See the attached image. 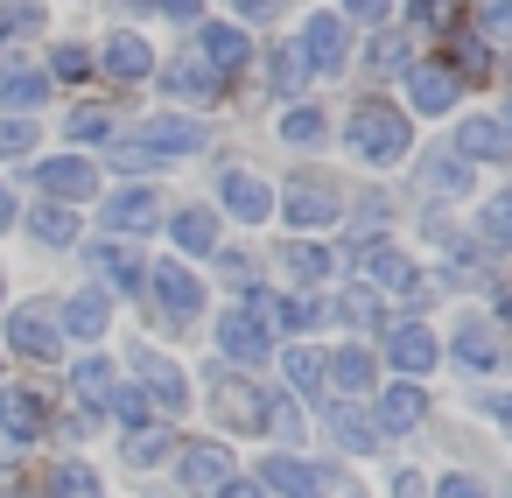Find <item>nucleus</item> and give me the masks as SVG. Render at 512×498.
Returning <instances> with one entry per match:
<instances>
[{
  "instance_id": "nucleus-12",
  "label": "nucleus",
  "mask_w": 512,
  "mask_h": 498,
  "mask_svg": "<svg viewBox=\"0 0 512 498\" xmlns=\"http://www.w3.org/2000/svg\"><path fill=\"white\" fill-rule=\"evenodd\" d=\"M449 155H463V162H505V155H512V134H505L498 113H470V120L456 127V148H449Z\"/></svg>"
},
{
  "instance_id": "nucleus-17",
  "label": "nucleus",
  "mask_w": 512,
  "mask_h": 498,
  "mask_svg": "<svg viewBox=\"0 0 512 498\" xmlns=\"http://www.w3.org/2000/svg\"><path fill=\"white\" fill-rule=\"evenodd\" d=\"M358 260H365L372 288H386V295H421V274H414V260H407L400 246H379V239H372Z\"/></svg>"
},
{
  "instance_id": "nucleus-40",
  "label": "nucleus",
  "mask_w": 512,
  "mask_h": 498,
  "mask_svg": "<svg viewBox=\"0 0 512 498\" xmlns=\"http://www.w3.org/2000/svg\"><path fill=\"white\" fill-rule=\"evenodd\" d=\"M274 316H281V330H316L330 309H323L316 295H288V302H274Z\"/></svg>"
},
{
  "instance_id": "nucleus-54",
  "label": "nucleus",
  "mask_w": 512,
  "mask_h": 498,
  "mask_svg": "<svg viewBox=\"0 0 512 498\" xmlns=\"http://www.w3.org/2000/svg\"><path fill=\"white\" fill-rule=\"evenodd\" d=\"M393 0H344V22H386Z\"/></svg>"
},
{
  "instance_id": "nucleus-25",
  "label": "nucleus",
  "mask_w": 512,
  "mask_h": 498,
  "mask_svg": "<svg viewBox=\"0 0 512 498\" xmlns=\"http://www.w3.org/2000/svg\"><path fill=\"white\" fill-rule=\"evenodd\" d=\"M323 386H337V393H372V351H365V344L330 351V358H323Z\"/></svg>"
},
{
  "instance_id": "nucleus-38",
  "label": "nucleus",
  "mask_w": 512,
  "mask_h": 498,
  "mask_svg": "<svg viewBox=\"0 0 512 498\" xmlns=\"http://www.w3.org/2000/svg\"><path fill=\"white\" fill-rule=\"evenodd\" d=\"M50 498H99V470L92 463H64L50 477Z\"/></svg>"
},
{
  "instance_id": "nucleus-59",
  "label": "nucleus",
  "mask_w": 512,
  "mask_h": 498,
  "mask_svg": "<svg viewBox=\"0 0 512 498\" xmlns=\"http://www.w3.org/2000/svg\"><path fill=\"white\" fill-rule=\"evenodd\" d=\"M8 463H15V442H0V470H8Z\"/></svg>"
},
{
  "instance_id": "nucleus-43",
  "label": "nucleus",
  "mask_w": 512,
  "mask_h": 498,
  "mask_svg": "<svg viewBox=\"0 0 512 498\" xmlns=\"http://www.w3.org/2000/svg\"><path fill=\"white\" fill-rule=\"evenodd\" d=\"M281 365H288V379H295L302 393H323V351H302V344H295Z\"/></svg>"
},
{
  "instance_id": "nucleus-10",
  "label": "nucleus",
  "mask_w": 512,
  "mask_h": 498,
  "mask_svg": "<svg viewBox=\"0 0 512 498\" xmlns=\"http://www.w3.org/2000/svg\"><path fill=\"white\" fill-rule=\"evenodd\" d=\"M211 393H218L211 407H218V421H225V428H239V435H253V428H260V400H267L260 386H246L239 372H225V365H218V372H211Z\"/></svg>"
},
{
  "instance_id": "nucleus-14",
  "label": "nucleus",
  "mask_w": 512,
  "mask_h": 498,
  "mask_svg": "<svg viewBox=\"0 0 512 498\" xmlns=\"http://www.w3.org/2000/svg\"><path fill=\"white\" fill-rule=\"evenodd\" d=\"M421 414H428L421 379H393V386H379V435H407V428H421Z\"/></svg>"
},
{
  "instance_id": "nucleus-35",
  "label": "nucleus",
  "mask_w": 512,
  "mask_h": 498,
  "mask_svg": "<svg viewBox=\"0 0 512 498\" xmlns=\"http://www.w3.org/2000/svg\"><path fill=\"white\" fill-rule=\"evenodd\" d=\"M281 267H288L302 288H309V281H330V253L309 246V239H288V246H281Z\"/></svg>"
},
{
  "instance_id": "nucleus-52",
  "label": "nucleus",
  "mask_w": 512,
  "mask_h": 498,
  "mask_svg": "<svg viewBox=\"0 0 512 498\" xmlns=\"http://www.w3.org/2000/svg\"><path fill=\"white\" fill-rule=\"evenodd\" d=\"M218 267H225V281H232V288H253V260H246V253H232V246H225V253H218Z\"/></svg>"
},
{
  "instance_id": "nucleus-32",
  "label": "nucleus",
  "mask_w": 512,
  "mask_h": 498,
  "mask_svg": "<svg viewBox=\"0 0 512 498\" xmlns=\"http://www.w3.org/2000/svg\"><path fill=\"white\" fill-rule=\"evenodd\" d=\"M456 358L463 365H477V372H491L505 351H498V330L491 323H456Z\"/></svg>"
},
{
  "instance_id": "nucleus-26",
  "label": "nucleus",
  "mask_w": 512,
  "mask_h": 498,
  "mask_svg": "<svg viewBox=\"0 0 512 498\" xmlns=\"http://www.w3.org/2000/svg\"><path fill=\"white\" fill-rule=\"evenodd\" d=\"M323 421H330V435H337L351 456H372V449H379V421H365L351 400H330V414H323Z\"/></svg>"
},
{
  "instance_id": "nucleus-16",
  "label": "nucleus",
  "mask_w": 512,
  "mask_h": 498,
  "mask_svg": "<svg viewBox=\"0 0 512 498\" xmlns=\"http://www.w3.org/2000/svg\"><path fill=\"white\" fill-rule=\"evenodd\" d=\"M148 78H162L169 99H197V106H204V99H218V78H225V71H211L204 57H176V64L148 71Z\"/></svg>"
},
{
  "instance_id": "nucleus-39",
  "label": "nucleus",
  "mask_w": 512,
  "mask_h": 498,
  "mask_svg": "<svg viewBox=\"0 0 512 498\" xmlns=\"http://www.w3.org/2000/svg\"><path fill=\"white\" fill-rule=\"evenodd\" d=\"M106 169H120V176H148V169H169L155 148H141V141H113V162Z\"/></svg>"
},
{
  "instance_id": "nucleus-8",
  "label": "nucleus",
  "mask_w": 512,
  "mask_h": 498,
  "mask_svg": "<svg viewBox=\"0 0 512 498\" xmlns=\"http://www.w3.org/2000/svg\"><path fill=\"white\" fill-rule=\"evenodd\" d=\"M64 330H57V309L50 302H22L15 316H8V344L22 351V358H57L64 344H57Z\"/></svg>"
},
{
  "instance_id": "nucleus-27",
  "label": "nucleus",
  "mask_w": 512,
  "mask_h": 498,
  "mask_svg": "<svg viewBox=\"0 0 512 498\" xmlns=\"http://www.w3.org/2000/svg\"><path fill=\"white\" fill-rule=\"evenodd\" d=\"M421 190H428V197H463V190H470V162H463V155H449V148H442V155H428Z\"/></svg>"
},
{
  "instance_id": "nucleus-41",
  "label": "nucleus",
  "mask_w": 512,
  "mask_h": 498,
  "mask_svg": "<svg viewBox=\"0 0 512 498\" xmlns=\"http://www.w3.org/2000/svg\"><path fill=\"white\" fill-rule=\"evenodd\" d=\"M330 316H337V323H351V330H372V323H379V302H372L365 288H344Z\"/></svg>"
},
{
  "instance_id": "nucleus-6",
  "label": "nucleus",
  "mask_w": 512,
  "mask_h": 498,
  "mask_svg": "<svg viewBox=\"0 0 512 498\" xmlns=\"http://www.w3.org/2000/svg\"><path fill=\"white\" fill-rule=\"evenodd\" d=\"M302 64H309L316 78H337V71L351 64V22H344V15H309V29H302Z\"/></svg>"
},
{
  "instance_id": "nucleus-44",
  "label": "nucleus",
  "mask_w": 512,
  "mask_h": 498,
  "mask_svg": "<svg viewBox=\"0 0 512 498\" xmlns=\"http://www.w3.org/2000/svg\"><path fill=\"white\" fill-rule=\"evenodd\" d=\"M29 148H36V120H29V113L0 120V162H15V155H29Z\"/></svg>"
},
{
  "instance_id": "nucleus-4",
  "label": "nucleus",
  "mask_w": 512,
  "mask_h": 498,
  "mask_svg": "<svg viewBox=\"0 0 512 498\" xmlns=\"http://www.w3.org/2000/svg\"><path fill=\"white\" fill-rule=\"evenodd\" d=\"M218 351H225L232 365H267V358H274V323L239 302V309L218 316Z\"/></svg>"
},
{
  "instance_id": "nucleus-15",
  "label": "nucleus",
  "mask_w": 512,
  "mask_h": 498,
  "mask_svg": "<svg viewBox=\"0 0 512 498\" xmlns=\"http://www.w3.org/2000/svg\"><path fill=\"white\" fill-rule=\"evenodd\" d=\"M197 57H204L211 71H239V64L253 57L246 22H204V29H197Z\"/></svg>"
},
{
  "instance_id": "nucleus-28",
  "label": "nucleus",
  "mask_w": 512,
  "mask_h": 498,
  "mask_svg": "<svg viewBox=\"0 0 512 498\" xmlns=\"http://www.w3.org/2000/svg\"><path fill=\"white\" fill-rule=\"evenodd\" d=\"M113 386H120V372H113L106 358H78V365H71V393H78L85 407H106Z\"/></svg>"
},
{
  "instance_id": "nucleus-1",
  "label": "nucleus",
  "mask_w": 512,
  "mask_h": 498,
  "mask_svg": "<svg viewBox=\"0 0 512 498\" xmlns=\"http://www.w3.org/2000/svg\"><path fill=\"white\" fill-rule=\"evenodd\" d=\"M344 148H351V155H365L372 169H393V162L414 148V127H407V113H400V106L365 99V106L344 120Z\"/></svg>"
},
{
  "instance_id": "nucleus-9",
  "label": "nucleus",
  "mask_w": 512,
  "mask_h": 498,
  "mask_svg": "<svg viewBox=\"0 0 512 498\" xmlns=\"http://www.w3.org/2000/svg\"><path fill=\"white\" fill-rule=\"evenodd\" d=\"M386 358H393V372H400V379H421V372H435L442 344H435V330H428V323H393V330H386Z\"/></svg>"
},
{
  "instance_id": "nucleus-46",
  "label": "nucleus",
  "mask_w": 512,
  "mask_h": 498,
  "mask_svg": "<svg viewBox=\"0 0 512 498\" xmlns=\"http://www.w3.org/2000/svg\"><path fill=\"white\" fill-rule=\"evenodd\" d=\"M106 407H113L127 428H141V421H148V393H141V386H113V400H106Z\"/></svg>"
},
{
  "instance_id": "nucleus-11",
  "label": "nucleus",
  "mask_w": 512,
  "mask_h": 498,
  "mask_svg": "<svg viewBox=\"0 0 512 498\" xmlns=\"http://www.w3.org/2000/svg\"><path fill=\"white\" fill-rule=\"evenodd\" d=\"M36 183L50 190V204H85V197L99 190V169H92L85 155H50V162L36 169Z\"/></svg>"
},
{
  "instance_id": "nucleus-56",
  "label": "nucleus",
  "mask_w": 512,
  "mask_h": 498,
  "mask_svg": "<svg viewBox=\"0 0 512 498\" xmlns=\"http://www.w3.org/2000/svg\"><path fill=\"white\" fill-rule=\"evenodd\" d=\"M232 15L239 22H267V15H281V0H232Z\"/></svg>"
},
{
  "instance_id": "nucleus-18",
  "label": "nucleus",
  "mask_w": 512,
  "mask_h": 498,
  "mask_svg": "<svg viewBox=\"0 0 512 498\" xmlns=\"http://www.w3.org/2000/svg\"><path fill=\"white\" fill-rule=\"evenodd\" d=\"M0 435H8L15 449H29L43 435V400L29 386H0Z\"/></svg>"
},
{
  "instance_id": "nucleus-55",
  "label": "nucleus",
  "mask_w": 512,
  "mask_h": 498,
  "mask_svg": "<svg viewBox=\"0 0 512 498\" xmlns=\"http://www.w3.org/2000/svg\"><path fill=\"white\" fill-rule=\"evenodd\" d=\"M204 498H260V484H253V477H225V484H211Z\"/></svg>"
},
{
  "instance_id": "nucleus-60",
  "label": "nucleus",
  "mask_w": 512,
  "mask_h": 498,
  "mask_svg": "<svg viewBox=\"0 0 512 498\" xmlns=\"http://www.w3.org/2000/svg\"><path fill=\"white\" fill-rule=\"evenodd\" d=\"M344 498H358V491H344Z\"/></svg>"
},
{
  "instance_id": "nucleus-29",
  "label": "nucleus",
  "mask_w": 512,
  "mask_h": 498,
  "mask_svg": "<svg viewBox=\"0 0 512 498\" xmlns=\"http://www.w3.org/2000/svg\"><path fill=\"white\" fill-rule=\"evenodd\" d=\"M43 92H50V78H43V71H22V64H8V71H0V106L36 113V106H43Z\"/></svg>"
},
{
  "instance_id": "nucleus-19",
  "label": "nucleus",
  "mask_w": 512,
  "mask_h": 498,
  "mask_svg": "<svg viewBox=\"0 0 512 498\" xmlns=\"http://www.w3.org/2000/svg\"><path fill=\"white\" fill-rule=\"evenodd\" d=\"M106 316H113L106 288H78V295L64 302V316H57V330L78 337V344H92V337H106Z\"/></svg>"
},
{
  "instance_id": "nucleus-48",
  "label": "nucleus",
  "mask_w": 512,
  "mask_h": 498,
  "mask_svg": "<svg viewBox=\"0 0 512 498\" xmlns=\"http://www.w3.org/2000/svg\"><path fill=\"white\" fill-rule=\"evenodd\" d=\"M351 225H358V232L372 239V232L386 225V197H358V204H351Z\"/></svg>"
},
{
  "instance_id": "nucleus-47",
  "label": "nucleus",
  "mask_w": 512,
  "mask_h": 498,
  "mask_svg": "<svg viewBox=\"0 0 512 498\" xmlns=\"http://www.w3.org/2000/svg\"><path fill=\"white\" fill-rule=\"evenodd\" d=\"M484 239H491V246L512 239V197H491V204H484Z\"/></svg>"
},
{
  "instance_id": "nucleus-58",
  "label": "nucleus",
  "mask_w": 512,
  "mask_h": 498,
  "mask_svg": "<svg viewBox=\"0 0 512 498\" xmlns=\"http://www.w3.org/2000/svg\"><path fill=\"white\" fill-rule=\"evenodd\" d=\"M393 498H428V484H421V470H393Z\"/></svg>"
},
{
  "instance_id": "nucleus-3",
  "label": "nucleus",
  "mask_w": 512,
  "mask_h": 498,
  "mask_svg": "<svg viewBox=\"0 0 512 498\" xmlns=\"http://www.w3.org/2000/svg\"><path fill=\"white\" fill-rule=\"evenodd\" d=\"M134 379H141L148 407H162V414H183L190 407V372L176 358H162L155 344H134Z\"/></svg>"
},
{
  "instance_id": "nucleus-20",
  "label": "nucleus",
  "mask_w": 512,
  "mask_h": 498,
  "mask_svg": "<svg viewBox=\"0 0 512 498\" xmlns=\"http://www.w3.org/2000/svg\"><path fill=\"white\" fill-rule=\"evenodd\" d=\"M176 477H183L190 491H211V484H225V477H232V449H218V442H183Z\"/></svg>"
},
{
  "instance_id": "nucleus-24",
  "label": "nucleus",
  "mask_w": 512,
  "mask_h": 498,
  "mask_svg": "<svg viewBox=\"0 0 512 498\" xmlns=\"http://www.w3.org/2000/svg\"><path fill=\"white\" fill-rule=\"evenodd\" d=\"M407 99H414V113H449L456 106V78L435 71V64H407Z\"/></svg>"
},
{
  "instance_id": "nucleus-30",
  "label": "nucleus",
  "mask_w": 512,
  "mask_h": 498,
  "mask_svg": "<svg viewBox=\"0 0 512 498\" xmlns=\"http://www.w3.org/2000/svg\"><path fill=\"white\" fill-rule=\"evenodd\" d=\"M106 71L134 85V78H148V71H155V50H148L141 36H113V43H106Z\"/></svg>"
},
{
  "instance_id": "nucleus-42",
  "label": "nucleus",
  "mask_w": 512,
  "mask_h": 498,
  "mask_svg": "<svg viewBox=\"0 0 512 498\" xmlns=\"http://www.w3.org/2000/svg\"><path fill=\"white\" fill-rule=\"evenodd\" d=\"M365 64H372L379 78H393V71H407V43H400L393 29H379V36H372V57H365Z\"/></svg>"
},
{
  "instance_id": "nucleus-53",
  "label": "nucleus",
  "mask_w": 512,
  "mask_h": 498,
  "mask_svg": "<svg viewBox=\"0 0 512 498\" xmlns=\"http://www.w3.org/2000/svg\"><path fill=\"white\" fill-rule=\"evenodd\" d=\"M141 8H155V15H169V22H197L204 0H141Z\"/></svg>"
},
{
  "instance_id": "nucleus-21",
  "label": "nucleus",
  "mask_w": 512,
  "mask_h": 498,
  "mask_svg": "<svg viewBox=\"0 0 512 498\" xmlns=\"http://www.w3.org/2000/svg\"><path fill=\"white\" fill-rule=\"evenodd\" d=\"M141 148H155L162 162H176V155H197V148H204V127H197V120L162 113V120H148V127H141Z\"/></svg>"
},
{
  "instance_id": "nucleus-51",
  "label": "nucleus",
  "mask_w": 512,
  "mask_h": 498,
  "mask_svg": "<svg viewBox=\"0 0 512 498\" xmlns=\"http://www.w3.org/2000/svg\"><path fill=\"white\" fill-rule=\"evenodd\" d=\"M428 498H484V484H477L470 470H456V477H442V484H435Z\"/></svg>"
},
{
  "instance_id": "nucleus-37",
  "label": "nucleus",
  "mask_w": 512,
  "mask_h": 498,
  "mask_svg": "<svg viewBox=\"0 0 512 498\" xmlns=\"http://www.w3.org/2000/svg\"><path fill=\"white\" fill-rule=\"evenodd\" d=\"M267 78H274V92H281V99H288V92H302V85H309V64H302V43H288V50H274V71H267Z\"/></svg>"
},
{
  "instance_id": "nucleus-45",
  "label": "nucleus",
  "mask_w": 512,
  "mask_h": 498,
  "mask_svg": "<svg viewBox=\"0 0 512 498\" xmlns=\"http://www.w3.org/2000/svg\"><path fill=\"white\" fill-rule=\"evenodd\" d=\"M106 134H113V113L106 106H78L71 113V141H106Z\"/></svg>"
},
{
  "instance_id": "nucleus-33",
  "label": "nucleus",
  "mask_w": 512,
  "mask_h": 498,
  "mask_svg": "<svg viewBox=\"0 0 512 498\" xmlns=\"http://www.w3.org/2000/svg\"><path fill=\"white\" fill-rule=\"evenodd\" d=\"M260 428H274L281 449H302V407H295L288 393H267V400H260Z\"/></svg>"
},
{
  "instance_id": "nucleus-50",
  "label": "nucleus",
  "mask_w": 512,
  "mask_h": 498,
  "mask_svg": "<svg viewBox=\"0 0 512 498\" xmlns=\"http://www.w3.org/2000/svg\"><path fill=\"white\" fill-rule=\"evenodd\" d=\"M50 71H57V78H64V85H78V78H85V71H92V57H85V50H71V43H64V50H57V64H50Z\"/></svg>"
},
{
  "instance_id": "nucleus-13",
  "label": "nucleus",
  "mask_w": 512,
  "mask_h": 498,
  "mask_svg": "<svg viewBox=\"0 0 512 498\" xmlns=\"http://www.w3.org/2000/svg\"><path fill=\"white\" fill-rule=\"evenodd\" d=\"M218 204H225L239 225H267V211H274V190H267L260 176H246V169H225V176H218Z\"/></svg>"
},
{
  "instance_id": "nucleus-49",
  "label": "nucleus",
  "mask_w": 512,
  "mask_h": 498,
  "mask_svg": "<svg viewBox=\"0 0 512 498\" xmlns=\"http://www.w3.org/2000/svg\"><path fill=\"white\" fill-rule=\"evenodd\" d=\"M162 449H169V442H162L155 428H134V442H127V463H162Z\"/></svg>"
},
{
  "instance_id": "nucleus-23",
  "label": "nucleus",
  "mask_w": 512,
  "mask_h": 498,
  "mask_svg": "<svg viewBox=\"0 0 512 498\" xmlns=\"http://www.w3.org/2000/svg\"><path fill=\"white\" fill-rule=\"evenodd\" d=\"M92 274H99L106 288H120V295H134L148 267H141V253H134V246H120V239H106V246H92Z\"/></svg>"
},
{
  "instance_id": "nucleus-36",
  "label": "nucleus",
  "mask_w": 512,
  "mask_h": 498,
  "mask_svg": "<svg viewBox=\"0 0 512 498\" xmlns=\"http://www.w3.org/2000/svg\"><path fill=\"white\" fill-rule=\"evenodd\" d=\"M323 134H330V120H323L316 106H288V113H281V141H295V148H316Z\"/></svg>"
},
{
  "instance_id": "nucleus-22",
  "label": "nucleus",
  "mask_w": 512,
  "mask_h": 498,
  "mask_svg": "<svg viewBox=\"0 0 512 498\" xmlns=\"http://www.w3.org/2000/svg\"><path fill=\"white\" fill-rule=\"evenodd\" d=\"M281 211H288V225H302V232H316V225H337L344 211H337V197L330 190H316V183H288L281 190Z\"/></svg>"
},
{
  "instance_id": "nucleus-5",
  "label": "nucleus",
  "mask_w": 512,
  "mask_h": 498,
  "mask_svg": "<svg viewBox=\"0 0 512 498\" xmlns=\"http://www.w3.org/2000/svg\"><path fill=\"white\" fill-rule=\"evenodd\" d=\"M330 484H337V470L330 463H302L295 449L260 463V491H281V498H330Z\"/></svg>"
},
{
  "instance_id": "nucleus-7",
  "label": "nucleus",
  "mask_w": 512,
  "mask_h": 498,
  "mask_svg": "<svg viewBox=\"0 0 512 498\" xmlns=\"http://www.w3.org/2000/svg\"><path fill=\"white\" fill-rule=\"evenodd\" d=\"M155 225H162V197H155L148 183H127V190L106 197V232H113V239H141V232H155Z\"/></svg>"
},
{
  "instance_id": "nucleus-34",
  "label": "nucleus",
  "mask_w": 512,
  "mask_h": 498,
  "mask_svg": "<svg viewBox=\"0 0 512 498\" xmlns=\"http://www.w3.org/2000/svg\"><path fill=\"white\" fill-rule=\"evenodd\" d=\"M29 232H36L43 246H78V211H71V204H43V211L29 218Z\"/></svg>"
},
{
  "instance_id": "nucleus-57",
  "label": "nucleus",
  "mask_w": 512,
  "mask_h": 498,
  "mask_svg": "<svg viewBox=\"0 0 512 498\" xmlns=\"http://www.w3.org/2000/svg\"><path fill=\"white\" fill-rule=\"evenodd\" d=\"M15 225H22V204H15V190H8V183H0V239H8Z\"/></svg>"
},
{
  "instance_id": "nucleus-31",
  "label": "nucleus",
  "mask_w": 512,
  "mask_h": 498,
  "mask_svg": "<svg viewBox=\"0 0 512 498\" xmlns=\"http://www.w3.org/2000/svg\"><path fill=\"white\" fill-rule=\"evenodd\" d=\"M169 232H176V246H183V253H211V246H218V218H211L204 204H183Z\"/></svg>"
},
{
  "instance_id": "nucleus-2",
  "label": "nucleus",
  "mask_w": 512,
  "mask_h": 498,
  "mask_svg": "<svg viewBox=\"0 0 512 498\" xmlns=\"http://www.w3.org/2000/svg\"><path fill=\"white\" fill-rule=\"evenodd\" d=\"M141 288L155 295V309L183 330V323H197V309H204V281L190 274V267H176V260H162V267H148L141 274Z\"/></svg>"
}]
</instances>
